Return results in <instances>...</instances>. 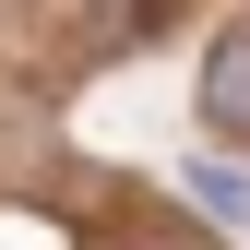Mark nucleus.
<instances>
[{"label":"nucleus","instance_id":"obj_2","mask_svg":"<svg viewBox=\"0 0 250 250\" xmlns=\"http://www.w3.org/2000/svg\"><path fill=\"white\" fill-rule=\"evenodd\" d=\"M179 179H191V203L214 214V227H250V167L238 155H203V167H179Z\"/></svg>","mask_w":250,"mask_h":250},{"label":"nucleus","instance_id":"obj_1","mask_svg":"<svg viewBox=\"0 0 250 250\" xmlns=\"http://www.w3.org/2000/svg\"><path fill=\"white\" fill-rule=\"evenodd\" d=\"M203 131L214 143H250V24L203 48Z\"/></svg>","mask_w":250,"mask_h":250},{"label":"nucleus","instance_id":"obj_3","mask_svg":"<svg viewBox=\"0 0 250 250\" xmlns=\"http://www.w3.org/2000/svg\"><path fill=\"white\" fill-rule=\"evenodd\" d=\"M131 250H191V238H131Z\"/></svg>","mask_w":250,"mask_h":250}]
</instances>
